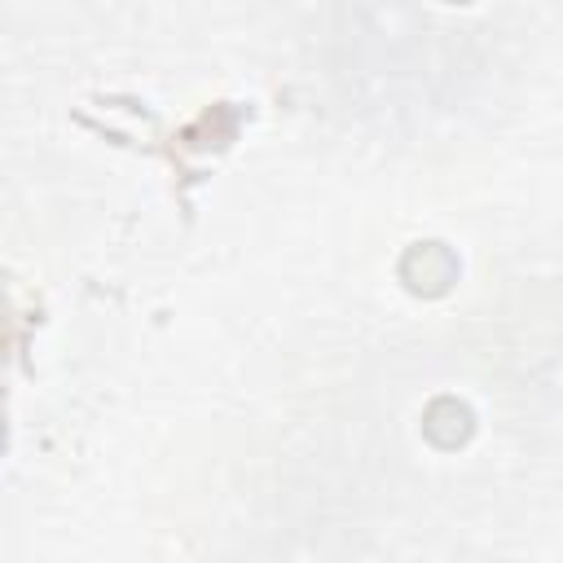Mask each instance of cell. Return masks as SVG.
<instances>
[{
  "label": "cell",
  "mask_w": 563,
  "mask_h": 563,
  "mask_svg": "<svg viewBox=\"0 0 563 563\" xmlns=\"http://www.w3.org/2000/svg\"><path fill=\"white\" fill-rule=\"evenodd\" d=\"M453 4H466V0H453Z\"/></svg>",
  "instance_id": "cell-3"
},
{
  "label": "cell",
  "mask_w": 563,
  "mask_h": 563,
  "mask_svg": "<svg viewBox=\"0 0 563 563\" xmlns=\"http://www.w3.org/2000/svg\"><path fill=\"white\" fill-rule=\"evenodd\" d=\"M457 273H462L457 268V255L444 242H413L400 255V282H405V290H413L422 299L444 295L457 282Z\"/></svg>",
  "instance_id": "cell-1"
},
{
  "label": "cell",
  "mask_w": 563,
  "mask_h": 563,
  "mask_svg": "<svg viewBox=\"0 0 563 563\" xmlns=\"http://www.w3.org/2000/svg\"><path fill=\"white\" fill-rule=\"evenodd\" d=\"M422 435L435 444V449H462L471 435H475V413L466 400L457 396H435L427 409H422Z\"/></svg>",
  "instance_id": "cell-2"
}]
</instances>
